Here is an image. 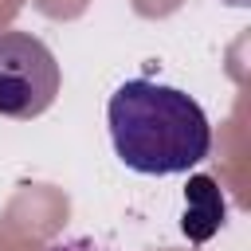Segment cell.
<instances>
[{"instance_id":"1","label":"cell","mask_w":251,"mask_h":251,"mask_svg":"<svg viewBox=\"0 0 251 251\" xmlns=\"http://www.w3.org/2000/svg\"><path fill=\"white\" fill-rule=\"evenodd\" d=\"M110 141L126 169L141 176L188 173L212 153V126L200 102L153 78H129L106 106Z\"/></svg>"},{"instance_id":"2","label":"cell","mask_w":251,"mask_h":251,"mask_svg":"<svg viewBox=\"0 0 251 251\" xmlns=\"http://www.w3.org/2000/svg\"><path fill=\"white\" fill-rule=\"evenodd\" d=\"M59 98V63L31 31H0V118L31 122Z\"/></svg>"},{"instance_id":"3","label":"cell","mask_w":251,"mask_h":251,"mask_svg":"<svg viewBox=\"0 0 251 251\" xmlns=\"http://www.w3.org/2000/svg\"><path fill=\"white\" fill-rule=\"evenodd\" d=\"M227 220V200L224 192L216 188L212 176L196 173L188 176V188H184V216H180V231L192 239V243H204L212 239Z\"/></svg>"}]
</instances>
